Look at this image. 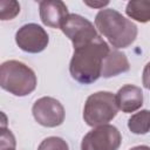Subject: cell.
<instances>
[{
    "mask_svg": "<svg viewBox=\"0 0 150 150\" xmlns=\"http://www.w3.org/2000/svg\"><path fill=\"white\" fill-rule=\"evenodd\" d=\"M127 15L138 22L150 21V0H131L125 7Z\"/></svg>",
    "mask_w": 150,
    "mask_h": 150,
    "instance_id": "7c38bea8",
    "label": "cell"
},
{
    "mask_svg": "<svg viewBox=\"0 0 150 150\" xmlns=\"http://www.w3.org/2000/svg\"><path fill=\"white\" fill-rule=\"evenodd\" d=\"M116 102L118 109L123 112H134L143 105V91L137 86L125 84L118 89Z\"/></svg>",
    "mask_w": 150,
    "mask_h": 150,
    "instance_id": "30bf717a",
    "label": "cell"
},
{
    "mask_svg": "<svg viewBox=\"0 0 150 150\" xmlns=\"http://www.w3.org/2000/svg\"><path fill=\"white\" fill-rule=\"evenodd\" d=\"M84 5L91 7V8H102L107 5H109V1H83Z\"/></svg>",
    "mask_w": 150,
    "mask_h": 150,
    "instance_id": "ac0fdd59",
    "label": "cell"
},
{
    "mask_svg": "<svg viewBox=\"0 0 150 150\" xmlns=\"http://www.w3.org/2000/svg\"><path fill=\"white\" fill-rule=\"evenodd\" d=\"M116 95L110 91H97L88 96L83 108V120L89 127L108 124L118 111Z\"/></svg>",
    "mask_w": 150,
    "mask_h": 150,
    "instance_id": "277c9868",
    "label": "cell"
},
{
    "mask_svg": "<svg viewBox=\"0 0 150 150\" xmlns=\"http://www.w3.org/2000/svg\"><path fill=\"white\" fill-rule=\"evenodd\" d=\"M33 116L35 121L47 128H55L63 123L64 121V108L54 97L43 96L35 101L32 108Z\"/></svg>",
    "mask_w": 150,
    "mask_h": 150,
    "instance_id": "52a82bcc",
    "label": "cell"
},
{
    "mask_svg": "<svg viewBox=\"0 0 150 150\" xmlns=\"http://www.w3.org/2000/svg\"><path fill=\"white\" fill-rule=\"evenodd\" d=\"M128 128L136 135L148 134L150 131V110L143 109L131 115L128 120Z\"/></svg>",
    "mask_w": 150,
    "mask_h": 150,
    "instance_id": "4fadbf2b",
    "label": "cell"
},
{
    "mask_svg": "<svg viewBox=\"0 0 150 150\" xmlns=\"http://www.w3.org/2000/svg\"><path fill=\"white\" fill-rule=\"evenodd\" d=\"M109 52L108 43L100 35L89 43L75 48L69 63L71 77L81 84H90L97 81L101 77L102 64Z\"/></svg>",
    "mask_w": 150,
    "mask_h": 150,
    "instance_id": "6da1fadb",
    "label": "cell"
},
{
    "mask_svg": "<svg viewBox=\"0 0 150 150\" xmlns=\"http://www.w3.org/2000/svg\"><path fill=\"white\" fill-rule=\"evenodd\" d=\"M40 19L45 26L52 28H60L67 16L68 8L63 1L60 0H43L39 2Z\"/></svg>",
    "mask_w": 150,
    "mask_h": 150,
    "instance_id": "9c48e42d",
    "label": "cell"
},
{
    "mask_svg": "<svg viewBox=\"0 0 150 150\" xmlns=\"http://www.w3.org/2000/svg\"><path fill=\"white\" fill-rule=\"evenodd\" d=\"M15 42L21 50L36 54L46 49L49 42V36L45 28L38 23H26L16 30Z\"/></svg>",
    "mask_w": 150,
    "mask_h": 150,
    "instance_id": "ba28073f",
    "label": "cell"
},
{
    "mask_svg": "<svg viewBox=\"0 0 150 150\" xmlns=\"http://www.w3.org/2000/svg\"><path fill=\"white\" fill-rule=\"evenodd\" d=\"M129 69H130V64L127 55L120 50L114 49L108 53V55L103 61L101 76L104 79H109L118 74L125 73Z\"/></svg>",
    "mask_w": 150,
    "mask_h": 150,
    "instance_id": "8fae6325",
    "label": "cell"
},
{
    "mask_svg": "<svg viewBox=\"0 0 150 150\" xmlns=\"http://www.w3.org/2000/svg\"><path fill=\"white\" fill-rule=\"evenodd\" d=\"M142 82L144 88H146L148 90H150V62H148L143 69V74H142Z\"/></svg>",
    "mask_w": 150,
    "mask_h": 150,
    "instance_id": "e0dca14e",
    "label": "cell"
},
{
    "mask_svg": "<svg viewBox=\"0 0 150 150\" xmlns=\"http://www.w3.org/2000/svg\"><path fill=\"white\" fill-rule=\"evenodd\" d=\"M121 143L122 136L118 129L111 124H103L84 135L81 150H118Z\"/></svg>",
    "mask_w": 150,
    "mask_h": 150,
    "instance_id": "5b68a950",
    "label": "cell"
},
{
    "mask_svg": "<svg viewBox=\"0 0 150 150\" xmlns=\"http://www.w3.org/2000/svg\"><path fill=\"white\" fill-rule=\"evenodd\" d=\"M38 80L34 70L23 62L8 60L0 66V86L14 96H27L36 88Z\"/></svg>",
    "mask_w": 150,
    "mask_h": 150,
    "instance_id": "3957f363",
    "label": "cell"
},
{
    "mask_svg": "<svg viewBox=\"0 0 150 150\" xmlns=\"http://www.w3.org/2000/svg\"><path fill=\"white\" fill-rule=\"evenodd\" d=\"M130 150H150V146H148V145H137V146L131 148Z\"/></svg>",
    "mask_w": 150,
    "mask_h": 150,
    "instance_id": "d6986e66",
    "label": "cell"
},
{
    "mask_svg": "<svg viewBox=\"0 0 150 150\" xmlns=\"http://www.w3.org/2000/svg\"><path fill=\"white\" fill-rule=\"evenodd\" d=\"M20 13V5L15 0H1L0 1V19L12 20Z\"/></svg>",
    "mask_w": 150,
    "mask_h": 150,
    "instance_id": "5bb4252c",
    "label": "cell"
},
{
    "mask_svg": "<svg viewBox=\"0 0 150 150\" xmlns=\"http://www.w3.org/2000/svg\"><path fill=\"white\" fill-rule=\"evenodd\" d=\"M95 27L114 48H127L137 38V26L112 8L101 9L95 16Z\"/></svg>",
    "mask_w": 150,
    "mask_h": 150,
    "instance_id": "7a4b0ae2",
    "label": "cell"
},
{
    "mask_svg": "<svg viewBox=\"0 0 150 150\" xmlns=\"http://www.w3.org/2000/svg\"><path fill=\"white\" fill-rule=\"evenodd\" d=\"M38 150H69V146L63 138L50 136L40 143Z\"/></svg>",
    "mask_w": 150,
    "mask_h": 150,
    "instance_id": "9a60e30c",
    "label": "cell"
},
{
    "mask_svg": "<svg viewBox=\"0 0 150 150\" xmlns=\"http://www.w3.org/2000/svg\"><path fill=\"white\" fill-rule=\"evenodd\" d=\"M15 137L11 130L1 125V142L0 150H15Z\"/></svg>",
    "mask_w": 150,
    "mask_h": 150,
    "instance_id": "2e32d148",
    "label": "cell"
},
{
    "mask_svg": "<svg viewBox=\"0 0 150 150\" xmlns=\"http://www.w3.org/2000/svg\"><path fill=\"white\" fill-rule=\"evenodd\" d=\"M63 34L73 42V47H82L97 36L96 27L86 18L79 14H69L61 26Z\"/></svg>",
    "mask_w": 150,
    "mask_h": 150,
    "instance_id": "8992f818",
    "label": "cell"
}]
</instances>
